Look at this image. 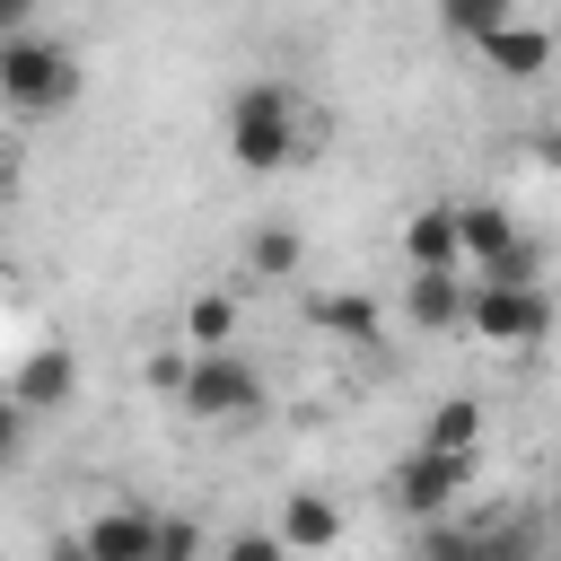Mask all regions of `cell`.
Segmentation results:
<instances>
[{
  "instance_id": "obj_1",
  "label": "cell",
  "mask_w": 561,
  "mask_h": 561,
  "mask_svg": "<svg viewBox=\"0 0 561 561\" xmlns=\"http://www.w3.org/2000/svg\"><path fill=\"white\" fill-rule=\"evenodd\" d=\"M219 131H228V158L245 175H280V167H298L316 149V114H307V96L289 79H245L228 96V123Z\"/></svg>"
},
{
  "instance_id": "obj_2",
  "label": "cell",
  "mask_w": 561,
  "mask_h": 561,
  "mask_svg": "<svg viewBox=\"0 0 561 561\" xmlns=\"http://www.w3.org/2000/svg\"><path fill=\"white\" fill-rule=\"evenodd\" d=\"M0 96L18 114H61L79 96V53L53 44V35H35V26H9V44H0Z\"/></svg>"
},
{
  "instance_id": "obj_3",
  "label": "cell",
  "mask_w": 561,
  "mask_h": 561,
  "mask_svg": "<svg viewBox=\"0 0 561 561\" xmlns=\"http://www.w3.org/2000/svg\"><path fill=\"white\" fill-rule=\"evenodd\" d=\"M175 403H184L193 421L245 430V421L263 412V377H254V359H237V351H193V377H184Z\"/></svg>"
},
{
  "instance_id": "obj_4",
  "label": "cell",
  "mask_w": 561,
  "mask_h": 561,
  "mask_svg": "<svg viewBox=\"0 0 561 561\" xmlns=\"http://www.w3.org/2000/svg\"><path fill=\"white\" fill-rule=\"evenodd\" d=\"M465 324H473L491 351H535V342L552 333V298H543V289H517V280H473Z\"/></svg>"
},
{
  "instance_id": "obj_5",
  "label": "cell",
  "mask_w": 561,
  "mask_h": 561,
  "mask_svg": "<svg viewBox=\"0 0 561 561\" xmlns=\"http://www.w3.org/2000/svg\"><path fill=\"white\" fill-rule=\"evenodd\" d=\"M473 482V456H438V447H412L403 465H394V508L403 517H438L456 491Z\"/></svg>"
},
{
  "instance_id": "obj_6",
  "label": "cell",
  "mask_w": 561,
  "mask_h": 561,
  "mask_svg": "<svg viewBox=\"0 0 561 561\" xmlns=\"http://www.w3.org/2000/svg\"><path fill=\"white\" fill-rule=\"evenodd\" d=\"M158 526H167V508H149V500H114V508H96L79 535H88L96 561H158Z\"/></svg>"
},
{
  "instance_id": "obj_7",
  "label": "cell",
  "mask_w": 561,
  "mask_h": 561,
  "mask_svg": "<svg viewBox=\"0 0 561 561\" xmlns=\"http://www.w3.org/2000/svg\"><path fill=\"white\" fill-rule=\"evenodd\" d=\"M403 263L412 272H465V228H456V202H421L403 219Z\"/></svg>"
},
{
  "instance_id": "obj_8",
  "label": "cell",
  "mask_w": 561,
  "mask_h": 561,
  "mask_svg": "<svg viewBox=\"0 0 561 561\" xmlns=\"http://www.w3.org/2000/svg\"><path fill=\"white\" fill-rule=\"evenodd\" d=\"M70 394H79V359H70L61 342L26 351L18 377H9V412H53V403H70Z\"/></svg>"
},
{
  "instance_id": "obj_9",
  "label": "cell",
  "mask_w": 561,
  "mask_h": 561,
  "mask_svg": "<svg viewBox=\"0 0 561 561\" xmlns=\"http://www.w3.org/2000/svg\"><path fill=\"white\" fill-rule=\"evenodd\" d=\"M473 53H482V70H491V79H543V70H552V26L508 18V26H500V35H482Z\"/></svg>"
},
{
  "instance_id": "obj_10",
  "label": "cell",
  "mask_w": 561,
  "mask_h": 561,
  "mask_svg": "<svg viewBox=\"0 0 561 561\" xmlns=\"http://www.w3.org/2000/svg\"><path fill=\"white\" fill-rule=\"evenodd\" d=\"M421 561H535V517H500L473 535H430Z\"/></svg>"
},
{
  "instance_id": "obj_11",
  "label": "cell",
  "mask_w": 561,
  "mask_h": 561,
  "mask_svg": "<svg viewBox=\"0 0 561 561\" xmlns=\"http://www.w3.org/2000/svg\"><path fill=\"white\" fill-rule=\"evenodd\" d=\"M456 228H465V272L482 280V272H500L526 237H517V219L500 210V202H456Z\"/></svg>"
},
{
  "instance_id": "obj_12",
  "label": "cell",
  "mask_w": 561,
  "mask_h": 561,
  "mask_svg": "<svg viewBox=\"0 0 561 561\" xmlns=\"http://www.w3.org/2000/svg\"><path fill=\"white\" fill-rule=\"evenodd\" d=\"M465 298H473V272H412V280H403V316H412L421 333L465 324Z\"/></svg>"
},
{
  "instance_id": "obj_13",
  "label": "cell",
  "mask_w": 561,
  "mask_h": 561,
  "mask_svg": "<svg viewBox=\"0 0 561 561\" xmlns=\"http://www.w3.org/2000/svg\"><path fill=\"white\" fill-rule=\"evenodd\" d=\"M272 526H280V543H289L298 561L342 543V508H333L324 491H280V517H272Z\"/></svg>"
},
{
  "instance_id": "obj_14",
  "label": "cell",
  "mask_w": 561,
  "mask_h": 561,
  "mask_svg": "<svg viewBox=\"0 0 561 561\" xmlns=\"http://www.w3.org/2000/svg\"><path fill=\"white\" fill-rule=\"evenodd\" d=\"M184 351H237V298L228 289H193L184 298Z\"/></svg>"
},
{
  "instance_id": "obj_15",
  "label": "cell",
  "mask_w": 561,
  "mask_h": 561,
  "mask_svg": "<svg viewBox=\"0 0 561 561\" xmlns=\"http://www.w3.org/2000/svg\"><path fill=\"white\" fill-rule=\"evenodd\" d=\"M421 447H438V456H473V447H482V403H473V394H447V403L421 421Z\"/></svg>"
},
{
  "instance_id": "obj_16",
  "label": "cell",
  "mask_w": 561,
  "mask_h": 561,
  "mask_svg": "<svg viewBox=\"0 0 561 561\" xmlns=\"http://www.w3.org/2000/svg\"><path fill=\"white\" fill-rule=\"evenodd\" d=\"M307 263V245H298V228H280V219H263L254 237H245V280H289Z\"/></svg>"
},
{
  "instance_id": "obj_17",
  "label": "cell",
  "mask_w": 561,
  "mask_h": 561,
  "mask_svg": "<svg viewBox=\"0 0 561 561\" xmlns=\"http://www.w3.org/2000/svg\"><path fill=\"white\" fill-rule=\"evenodd\" d=\"M517 18V0H438V26L456 35V44H482V35H500Z\"/></svg>"
},
{
  "instance_id": "obj_18",
  "label": "cell",
  "mask_w": 561,
  "mask_h": 561,
  "mask_svg": "<svg viewBox=\"0 0 561 561\" xmlns=\"http://www.w3.org/2000/svg\"><path fill=\"white\" fill-rule=\"evenodd\" d=\"M316 324L324 333H342V342H359V351H377V307L351 289V298H316Z\"/></svg>"
},
{
  "instance_id": "obj_19",
  "label": "cell",
  "mask_w": 561,
  "mask_h": 561,
  "mask_svg": "<svg viewBox=\"0 0 561 561\" xmlns=\"http://www.w3.org/2000/svg\"><path fill=\"white\" fill-rule=\"evenodd\" d=\"M219 561H298V552L280 543V526H245V535L219 543Z\"/></svg>"
},
{
  "instance_id": "obj_20",
  "label": "cell",
  "mask_w": 561,
  "mask_h": 561,
  "mask_svg": "<svg viewBox=\"0 0 561 561\" xmlns=\"http://www.w3.org/2000/svg\"><path fill=\"white\" fill-rule=\"evenodd\" d=\"M158 561H202V526L193 517H167L158 526Z\"/></svg>"
},
{
  "instance_id": "obj_21",
  "label": "cell",
  "mask_w": 561,
  "mask_h": 561,
  "mask_svg": "<svg viewBox=\"0 0 561 561\" xmlns=\"http://www.w3.org/2000/svg\"><path fill=\"white\" fill-rule=\"evenodd\" d=\"M552 526H561V473H552Z\"/></svg>"
},
{
  "instance_id": "obj_22",
  "label": "cell",
  "mask_w": 561,
  "mask_h": 561,
  "mask_svg": "<svg viewBox=\"0 0 561 561\" xmlns=\"http://www.w3.org/2000/svg\"><path fill=\"white\" fill-rule=\"evenodd\" d=\"M543 149H552V158H561V123H552V140H543Z\"/></svg>"
}]
</instances>
